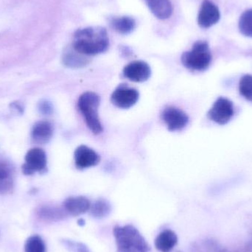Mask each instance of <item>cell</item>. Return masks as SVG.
<instances>
[{
    "instance_id": "cell-11",
    "label": "cell",
    "mask_w": 252,
    "mask_h": 252,
    "mask_svg": "<svg viewBox=\"0 0 252 252\" xmlns=\"http://www.w3.org/2000/svg\"><path fill=\"white\" fill-rule=\"evenodd\" d=\"M100 156L92 148L81 145L75 152V165L78 168L85 169L94 167L100 162Z\"/></svg>"
},
{
    "instance_id": "cell-7",
    "label": "cell",
    "mask_w": 252,
    "mask_h": 252,
    "mask_svg": "<svg viewBox=\"0 0 252 252\" xmlns=\"http://www.w3.org/2000/svg\"><path fill=\"white\" fill-rule=\"evenodd\" d=\"M139 100V93L135 89L127 86L121 85L114 91L112 101L115 106L121 109H129L136 104Z\"/></svg>"
},
{
    "instance_id": "cell-26",
    "label": "cell",
    "mask_w": 252,
    "mask_h": 252,
    "mask_svg": "<svg viewBox=\"0 0 252 252\" xmlns=\"http://www.w3.org/2000/svg\"><path fill=\"white\" fill-rule=\"evenodd\" d=\"M245 252H252V239L249 241L246 245Z\"/></svg>"
},
{
    "instance_id": "cell-24",
    "label": "cell",
    "mask_w": 252,
    "mask_h": 252,
    "mask_svg": "<svg viewBox=\"0 0 252 252\" xmlns=\"http://www.w3.org/2000/svg\"><path fill=\"white\" fill-rule=\"evenodd\" d=\"M38 108L40 113L42 114V115H50L53 113V105L47 100H41V102H39Z\"/></svg>"
},
{
    "instance_id": "cell-9",
    "label": "cell",
    "mask_w": 252,
    "mask_h": 252,
    "mask_svg": "<svg viewBox=\"0 0 252 252\" xmlns=\"http://www.w3.org/2000/svg\"><path fill=\"white\" fill-rule=\"evenodd\" d=\"M161 118L169 130L172 131L184 128L189 122V118L186 113L175 107H167L161 114Z\"/></svg>"
},
{
    "instance_id": "cell-4",
    "label": "cell",
    "mask_w": 252,
    "mask_h": 252,
    "mask_svg": "<svg viewBox=\"0 0 252 252\" xmlns=\"http://www.w3.org/2000/svg\"><path fill=\"white\" fill-rule=\"evenodd\" d=\"M211 62V52L207 41H196L192 50L185 52L182 56V62L184 66L191 70H205L209 67Z\"/></svg>"
},
{
    "instance_id": "cell-15",
    "label": "cell",
    "mask_w": 252,
    "mask_h": 252,
    "mask_svg": "<svg viewBox=\"0 0 252 252\" xmlns=\"http://www.w3.org/2000/svg\"><path fill=\"white\" fill-rule=\"evenodd\" d=\"M178 237L173 231L165 229L155 240V247L160 252H170L177 244Z\"/></svg>"
},
{
    "instance_id": "cell-20",
    "label": "cell",
    "mask_w": 252,
    "mask_h": 252,
    "mask_svg": "<svg viewBox=\"0 0 252 252\" xmlns=\"http://www.w3.org/2000/svg\"><path fill=\"white\" fill-rule=\"evenodd\" d=\"M240 32L247 37L252 38V9L246 10L239 19Z\"/></svg>"
},
{
    "instance_id": "cell-22",
    "label": "cell",
    "mask_w": 252,
    "mask_h": 252,
    "mask_svg": "<svg viewBox=\"0 0 252 252\" xmlns=\"http://www.w3.org/2000/svg\"><path fill=\"white\" fill-rule=\"evenodd\" d=\"M239 91L244 98L252 102V75H246L241 78Z\"/></svg>"
},
{
    "instance_id": "cell-5",
    "label": "cell",
    "mask_w": 252,
    "mask_h": 252,
    "mask_svg": "<svg viewBox=\"0 0 252 252\" xmlns=\"http://www.w3.org/2000/svg\"><path fill=\"white\" fill-rule=\"evenodd\" d=\"M235 115L233 103L226 97H220L216 100L208 112V118L219 125H226Z\"/></svg>"
},
{
    "instance_id": "cell-1",
    "label": "cell",
    "mask_w": 252,
    "mask_h": 252,
    "mask_svg": "<svg viewBox=\"0 0 252 252\" xmlns=\"http://www.w3.org/2000/svg\"><path fill=\"white\" fill-rule=\"evenodd\" d=\"M109 46L107 31L102 27H89L78 30L74 34L72 48L84 56L104 53Z\"/></svg>"
},
{
    "instance_id": "cell-25",
    "label": "cell",
    "mask_w": 252,
    "mask_h": 252,
    "mask_svg": "<svg viewBox=\"0 0 252 252\" xmlns=\"http://www.w3.org/2000/svg\"><path fill=\"white\" fill-rule=\"evenodd\" d=\"M10 106H11V109L14 110L16 113L20 114V115L23 113V106H22V105L20 103H19V102H14V103L10 105Z\"/></svg>"
},
{
    "instance_id": "cell-23",
    "label": "cell",
    "mask_w": 252,
    "mask_h": 252,
    "mask_svg": "<svg viewBox=\"0 0 252 252\" xmlns=\"http://www.w3.org/2000/svg\"><path fill=\"white\" fill-rule=\"evenodd\" d=\"M13 168L11 164L6 161L0 160V181L13 179Z\"/></svg>"
},
{
    "instance_id": "cell-18",
    "label": "cell",
    "mask_w": 252,
    "mask_h": 252,
    "mask_svg": "<svg viewBox=\"0 0 252 252\" xmlns=\"http://www.w3.org/2000/svg\"><path fill=\"white\" fill-rule=\"evenodd\" d=\"M112 28L121 34H128L134 30L136 22L133 18L121 16L114 18L111 22Z\"/></svg>"
},
{
    "instance_id": "cell-13",
    "label": "cell",
    "mask_w": 252,
    "mask_h": 252,
    "mask_svg": "<svg viewBox=\"0 0 252 252\" xmlns=\"http://www.w3.org/2000/svg\"><path fill=\"white\" fill-rule=\"evenodd\" d=\"M145 1L151 13L161 20L168 19L173 13V6L170 0H145Z\"/></svg>"
},
{
    "instance_id": "cell-19",
    "label": "cell",
    "mask_w": 252,
    "mask_h": 252,
    "mask_svg": "<svg viewBox=\"0 0 252 252\" xmlns=\"http://www.w3.org/2000/svg\"><path fill=\"white\" fill-rule=\"evenodd\" d=\"M90 215L95 219L107 217L112 211V207L109 201L98 199L92 204L90 209Z\"/></svg>"
},
{
    "instance_id": "cell-16",
    "label": "cell",
    "mask_w": 252,
    "mask_h": 252,
    "mask_svg": "<svg viewBox=\"0 0 252 252\" xmlns=\"http://www.w3.org/2000/svg\"><path fill=\"white\" fill-rule=\"evenodd\" d=\"M87 56L75 51L73 48L68 49L63 53V62L66 66L71 68H79L86 66L89 63Z\"/></svg>"
},
{
    "instance_id": "cell-2",
    "label": "cell",
    "mask_w": 252,
    "mask_h": 252,
    "mask_svg": "<svg viewBox=\"0 0 252 252\" xmlns=\"http://www.w3.org/2000/svg\"><path fill=\"white\" fill-rule=\"evenodd\" d=\"M118 252H149L144 237L132 225L116 226L113 229Z\"/></svg>"
},
{
    "instance_id": "cell-27",
    "label": "cell",
    "mask_w": 252,
    "mask_h": 252,
    "mask_svg": "<svg viewBox=\"0 0 252 252\" xmlns=\"http://www.w3.org/2000/svg\"><path fill=\"white\" fill-rule=\"evenodd\" d=\"M84 224H85V220H83V219H80V220H78V225H80V226H84Z\"/></svg>"
},
{
    "instance_id": "cell-21",
    "label": "cell",
    "mask_w": 252,
    "mask_h": 252,
    "mask_svg": "<svg viewBox=\"0 0 252 252\" xmlns=\"http://www.w3.org/2000/svg\"><path fill=\"white\" fill-rule=\"evenodd\" d=\"M25 250V252H45V244L39 236L33 235L27 240Z\"/></svg>"
},
{
    "instance_id": "cell-8",
    "label": "cell",
    "mask_w": 252,
    "mask_h": 252,
    "mask_svg": "<svg viewBox=\"0 0 252 252\" xmlns=\"http://www.w3.org/2000/svg\"><path fill=\"white\" fill-rule=\"evenodd\" d=\"M220 14L219 7L210 0H204L198 16V23L201 28H210L220 20Z\"/></svg>"
},
{
    "instance_id": "cell-6",
    "label": "cell",
    "mask_w": 252,
    "mask_h": 252,
    "mask_svg": "<svg viewBox=\"0 0 252 252\" xmlns=\"http://www.w3.org/2000/svg\"><path fill=\"white\" fill-rule=\"evenodd\" d=\"M47 167V156L41 148L30 150L25 157L22 170L25 175H32L35 172H43Z\"/></svg>"
},
{
    "instance_id": "cell-10",
    "label": "cell",
    "mask_w": 252,
    "mask_h": 252,
    "mask_svg": "<svg viewBox=\"0 0 252 252\" xmlns=\"http://www.w3.org/2000/svg\"><path fill=\"white\" fill-rule=\"evenodd\" d=\"M149 65L142 61H136L126 65L124 69L126 78L133 82H144L151 76Z\"/></svg>"
},
{
    "instance_id": "cell-17",
    "label": "cell",
    "mask_w": 252,
    "mask_h": 252,
    "mask_svg": "<svg viewBox=\"0 0 252 252\" xmlns=\"http://www.w3.org/2000/svg\"><path fill=\"white\" fill-rule=\"evenodd\" d=\"M38 217L47 221H58L66 218L67 213L64 209L59 208V207H52V206H44L39 208L37 212Z\"/></svg>"
},
{
    "instance_id": "cell-12",
    "label": "cell",
    "mask_w": 252,
    "mask_h": 252,
    "mask_svg": "<svg viewBox=\"0 0 252 252\" xmlns=\"http://www.w3.org/2000/svg\"><path fill=\"white\" fill-rule=\"evenodd\" d=\"M90 207V201L84 196L69 197L63 202V209L66 213L75 217L87 213Z\"/></svg>"
},
{
    "instance_id": "cell-28",
    "label": "cell",
    "mask_w": 252,
    "mask_h": 252,
    "mask_svg": "<svg viewBox=\"0 0 252 252\" xmlns=\"http://www.w3.org/2000/svg\"></svg>"
},
{
    "instance_id": "cell-14",
    "label": "cell",
    "mask_w": 252,
    "mask_h": 252,
    "mask_svg": "<svg viewBox=\"0 0 252 252\" xmlns=\"http://www.w3.org/2000/svg\"><path fill=\"white\" fill-rule=\"evenodd\" d=\"M53 134V126L48 121H39L32 127V138L36 143H47Z\"/></svg>"
},
{
    "instance_id": "cell-3",
    "label": "cell",
    "mask_w": 252,
    "mask_h": 252,
    "mask_svg": "<svg viewBox=\"0 0 252 252\" xmlns=\"http://www.w3.org/2000/svg\"><path fill=\"white\" fill-rule=\"evenodd\" d=\"M100 103V97L93 92L84 93L78 100V108L84 116L86 124L89 128L95 134L103 131V126L97 112Z\"/></svg>"
}]
</instances>
